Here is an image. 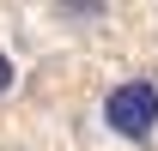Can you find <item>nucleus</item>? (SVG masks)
<instances>
[{
  "mask_svg": "<svg viewBox=\"0 0 158 151\" xmlns=\"http://www.w3.org/2000/svg\"><path fill=\"white\" fill-rule=\"evenodd\" d=\"M103 127L116 139H152V127H158V85L152 79H122L116 91L103 97Z\"/></svg>",
  "mask_w": 158,
  "mask_h": 151,
  "instance_id": "nucleus-1",
  "label": "nucleus"
},
{
  "mask_svg": "<svg viewBox=\"0 0 158 151\" xmlns=\"http://www.w3.org/2000/svg\"><path fill=\"white\" fill-rule=\"evenodd\" d=\"M6 85H12V60L0 55V91H6Z\"/></svg>",
  "mask_w": 158,
  "mask_h": 151,
  "instance_id": "nucleus-2",
  "label": "nucleus"
}]
</instances>
